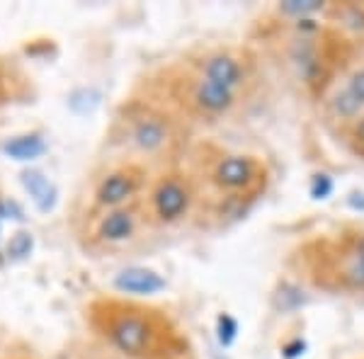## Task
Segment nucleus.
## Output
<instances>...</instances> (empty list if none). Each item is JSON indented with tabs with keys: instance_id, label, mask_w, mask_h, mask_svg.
<instances>
[{
	"instance_id": "nucleus-1",
	"label": "nucleus",
	"mask_w": 364,
	"mask_h": 359,
	"mask_svg": "<svg viewBox=\"0 0 364 359\" xmlns=\"http://www.w3.org/2000/svg\"><path fill=\"white\" fill-rule=\"evenodd\" d=\"M85 326L105 350L122 359H178L190 352L168 311L132 296H92L85 304Z\"/></svg>"
},
{
	"instance_id": "nucleus-2",
	"label": "nucleus",
	"mask_w": 364,
	"mask_h": 359,
	"mask_svg": "<svg viewBox=\"0 0 364 359\" xmlns=\"http://www.w3.org/2000/svg\"><path fill=\"white\" fill-rule=\"evenodd\" d=\"M192 146V124L134 90L114 107L102 139L107 158L141 163L151 173L180 166Z\"/></svg>"
},
{
	"instance_id": "nucleus-3",
	"label": "nucleus",
	"mask_w": 364,
	"mask_h": 359,
	"mask_svg": "<svg viewBox=\"0 0 364 359\" xmlns=\"http://www.w3.org/2000/svg\"><path fill=\"white\" fill-rule=\"evenodd\" d=\"M182 166L199 182L204 209H245L272 185V168L262 156L224 149L211 141L192 146Z\"/></svg>"
},
{
	"instance_id": "nucleus-4",
	"label": "nucleus",
	"mask_w": 364,
	"mask_h": 359,
	"mask_svg": "<svg viewBox=\"0 0 364 359\" xmlns=\"http://www.w3.org/2000/svg\"><path fill=\"white\" fill-rule=\"evenodd\" d=\"M289 267L304 284L364 301V226L343 223L299 243Z\"/></svg>"
},
{
	"instance_id": "nucleus-5",
	"label": "nucleus",
	"mask_w": 364,
	"mask_h": 359,
	"mask_svg": "<svg viewBox=\"0 0 364 359\" xmlns=\"http://www.w3.org/2000/svg\"><path fill=\"white\" fill-rule=\"evenodd\" d=\"M134 92L158 100V102L173 109L175 114H180L192 127H211L236 119L240 112H245V107H248V102L243 97L233 95L224 87L214 85L211 80L202 78L197 70H192L180 58L149 70L134 85Z\"/></svg>"
},
{
	"instance_id": "nucleus-6",
	"label": "nucleus",
	"mask_w": 364,
	"mask_h": 359,
	"mask_svg": "<svg viewBox=\"0 0 364 359\" xmlns=\"http://www.w3.org/2000/svg\"><path fill=\"white\" fill-rule=\"evenodd\" d=\"M73 233L78 245L90 257H122L139 250L151 238L154 228L146 219L144 204L134 202L100 214L75 216Z\"/></svg>"
},
{
	"instance_id": "nucleus-7",
	"label": "nucleus",
	"mask_w": 364,
	"mask_h": 359,
	"mask_svg": "<svg viewBox=\"0 0 364 359\" xmlns=\"http://www.w3.org/2000/svg\"><path fill=\"white\" fill-rule=\"evenodd\" d=\"M141 204H144L146 219H149L154 233L178 231L195 221L197 216H202L204 211L199 182L182 163L154 173L144 197H141Z\"/></svg>"
},
{
	"instance_id": "nucleus-8",
	"label": "nucleus",
	"mask_w": 364,
	"mask_h": 359,
	"mask_svg": "<svg viewBox=\"0 0 364 359\" xmlns=\"http://www.w3.org/2000/svg\"><path fill=\"white\" fill-rule=\"evenodd\" d=\"M192 70L214 85L252 102L262 87V63L250 46L238 44H199L180 56Z\"/></svg>"
},
{
	"instance_id": "nucleus-9",
	"label": "nucleus",
	"mask_w": 364,
	"mask_h": 359,
	"mask_svg": "<svg viewBox=\"0 0 364 359\" xmlns=\"http://www.w3.org/2000/svg\"><path fill=\"white\" fill-rule=\"evenodd\" d=\"M151 178L154 173L141 163L124 161V158H102L87 175L85 190L75 202L73 219L139 202Z\"/></svg>"
},
{
	"instance_id": "nucleus-10",
	"label": "nucleus",
	"mask_w": 364,
	"mask_h": 359,
	"mask_svg": "<svg viewBox=\"0 0 364 359\" xmlns=\"http://www.w3.org/2000/svg\"><path fill=\"white\" fill-rule=\"evenodd\" d=\"M321 119L328 129L343 136L357 119L364 117V58L345 70L331 90L318 100Z\"/></svg>"
},
{
	"instance_id": "nucleus-11",
	"label": "nucleus",
	"mask_w": 364,
	"mask_h": 359,
	"mask_svg": "<svg viewBox=\"0 0 364 359\" xmlns=\"http://www.w3.org/2000/svg\"><path fill=\"white\" fill-rule=\"evenodd\" d=\"M328 27L336 29L343 39L355 46L357 51L364 49V0H345V3H331L326 10Z\"/></svg>"
},
{
	"instance_id": "nucleus-12",
	"label": "nucleus",
	"mask_w": 364,
	"mask_h": 359,
	"mask_svg": "<svg viewBox=\"0 0 364 359\" xmlns=\"http://www.w3.org/2000/svg\"><path fill=\"white\" fill-rule=\"evenodd\" d=\"M32 95V83L20 63L10 56H0V109L13 102H25Z\"/></svg>"
},
{
	"instance_id": "nucleus-13",
	"label": "nucleus",
	"mask_w": 364,
	"mask_h": 359,
	"mask_svg": "<svg viewBox=\"0 0 364 359\" xmlns=\"http://www.w3.org/2000/svg\"><path fill=\"white\" fill-rule=\"evenodd\" d=\"M114 289L124 296H151L158 294L161 289H166V279L156 272V269H146V267H129L124 272L117 274L114 279Z\"/></svg>"
},
{
	"instance_id": "nucleus-14",
	"label": "nucleus",
	"mask_w": 364,
	"mask_h": 359,
	"mask_svg": "<svg viewBox=\"0 0 364 359\" xmlns=\"http://www.w3.org/2000/svg\"><path fill=\"white\" fill-rule=\"evenodd\" d=\"M44 151L46 144L42 132L20 134V136H10L3 141V153L10 158H17V161H32V158L42 156Z\"/></svg>"
},
{
	"instance_id": "nucleus-15",
	"label": "nucleus",
	"mask_w": 364,
	"mask_h": 359,
	"mask_svg": "<svg viewBox=\"0 0 364 359\" xmlns=\"http://www.w3.org/2000/svg\"><path fill=\"white\" fill-rule=\"evenodd\" d=\"M340 139H343V144L348 146L357 158H364V117L357 119Z\"/></svg>"
},
{
	"instance_id": "nucleus-16",
	"label": "nucleus",
	"mask_w": 364,
	"mask_h": 359,
	"mask_svg": "<svg viewBox=\"0 0 364 359\" xmlns=\"http://www.w3.org/2000/svg\"><path fill=\"white\" fill-rule=\"evenodd\" d=\"M25 187L34 194V199H44V192H49V182H46L39 173H25Z\"/></svg>"
},
{
	"instance_id": "nucleus-17",
	"label": "nucleus",
	"mask_w": 364,
	"mask_h": 359,
	"mask_svg": "<svg viewBox=\"0 0 364 359\" xmlns=\"http://www.w3.org/2000/svg\"><path fill=\"white\" fill-rule=\"evenodd\" d=\"M178 359H195V355H192V352H187V355H182V357H178Z\"/></svg>"
},
{
	"instance_id": "nucleus-18",
	"label": "nucleus",
	"mask_w": 364,
	"mask_h": 359,
	"mask_svg": "<svg viewBox=\"0 0 364 359\" xmlns=\"http://www.w3.org/2000/svg\"><path fill=\"white\" fill-rule=\"evenodd\" d=\"M13 359H29V357H13Z\"/></svg>"
}]
</instances>
